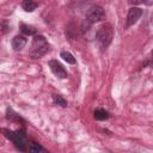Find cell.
Returning <instances> with one entry per match:
<instances>
[{
  "label": "cell",
  "mask_w": 153,
  "mask_h": 153,
  "mask_svg": "<svg viewBox=\"0 0 153 153\" xmlns=\"http://www.w3.org/2000/svg\"><path fill=\"white\" fill-rule=\"evenodd\" d=\"M48 65H49V67H50V71H51V72L54 73V75H56L57 78L65 79V78L68 76V73H67L66 68H65V67L62 66V63L59 62L57 60H50V61L48 62Z\"/></svg>",
  "instance_id": "8992f818"
},
{
  "label": "cell",
  "mask_w": 153,
  "mask_h": 153,
  "mask_svg": "<svg viewBox=\"0 0 153 153\" xmlns=\"http://www.w3.org/2000/svg\"><path fill=\"white\" fill-rule=\"evenodd\" d=\"M44 151L45 149L39 143H37L35 141H32V142L29 143V152H44Z\"/></svg>",
  "instance_id": "5bb4252c"
},
{
  "label": "cell",
  "mask_w": 153,
  "mask_h": 153,
  "mask_svg": "<svg viewBox=\"0 0 153 153\" xmlns=\"http://www.w3.org/2000/svg\"><path fill=\"white\" fill-rule=\"evenodd\" d=\"M6 118H7L8 121H16V122H22V123H24V120H23L17 112H14L11 108H7V109H6Z\"/></svg>",
  "instance_id": "9c48e42d"
},
{
  "label": "cell",
  "mask_w": 153,
  "mask_h": 153,
  "mask_svg": "<svg viewBox=\"0 0 153 153\" xmlns=\"http://www.w3.org/2000/svg\"><path fill=\"white\" fill-rule=\"evenodd\" d=\"M53 102H54V104H56L59 106H62V108L67 106V100L59 94H53Z\"/></svg>",
  "instance_id": "4fadbf2b"
},
{
  "label": "cell",
  "mask_w": 153,
  "mask_h": 153,
  "mask_svg": "<svg viewBox=\"0 0 153 153\" xmlns=\"http://www.w3.org/2000/svg\"><path fill=\"white\" fill-rule=\"evenodd\" d=\"M93 116H94V118L97 121H105V120H108L110 117V114L104 109H97V110H94Z\"/></svg>",
  "instance_id": "8fae6325"
},
{
  "label": "cell",
  "mask_w": 153,
  "mask_h": 153,
  "mask_svg": "<svg viewBox=\"0 0 153 153\" xmlns=\"http://www.w3.org/2000/svg\"><path fill=\"white\" fill-rule=\"evenodd\" d=\"M19 29H20V32L25 36H32V35H36V32H37V30L33 26L27 25V24H20Z\"/></svg>",
  "instance_id": "30bf717a"
},
{
  "label": "cell",
  "mask_w": 153,
  "mask_h": 153,
  "mask_svg": "<svg viewBox=\"0 0 153 153\" xmlns=\"http://www.w3.org/2000/svg\"><path fill=\"white\" fill-rule=\"evenodd\" d=\"M128 2L130 4V5H141V4H143V2H146V0H128Z\"/></svg>",
  "instance_id": "e0dca14e"
},
{
  "label": "cell",
  "mask_w": 153,
  "mask_h": 153,
  "mask_svg": "<svg viewBox=\"0 0 153 153\" xmlns=\"http://www.w3.org/2000/svg\"><path fill=\"white\" fill-rule=\"evenodd\" d=\"M105 17H106V14H105V11L102 6L94 5V6L90 7L88 11L85 14V18H84L82 23H81V31L85 33L86 31L90 30V27L93 24L103 22L105 19Z\"/></svg>",
  "instance_id": "6da1fadb"
},
{
  "label": "cell",
  "mask_w": 153,
  "mask_h": 153,
  "mask_svg": "<svg viewBox=\"0 0 153 153\" xmlns=\"http://www.w3.org/2000/svg\"><path fill=\"white\" fill-rule=\"evenodd\" d=\"M112 38H114V30L110 24L105 23L98 27V30L96 32V39L98 42L100 50H103V51L106 50V48L112 42Z\"/></svg>",
  "instance_id": "277c9868"
},
{
  "label": "cell",
  "mask_w": 153,
  "mask_h": 153,
  "mask_svg": "<svg viewBox=\"0 0 153 153\" xmlns=\"http://www.w3.org/2000/svg\"><path fill=\"white\" fill-rule=\"evenodd\" d=\"M7 31H10V25L7 24L6 20H2L1 22V35H5Z\"/></svg>",
  "instance_id": "2e32d148"
},
{
  "label": "cell",
  "mask_w": 153,
  "mask_h": 153,
  "mask_svg": "<svg viewBox=\"0 0 153 153\" xmlns=\"http://www.w3.org/2000/svg\"><path fill=\"white\" fill-rule=\"evenodd\" d=\"M142 13H143V11H142L141 8L135 7V6L130 7V8L128 10V13H127L126 29H128V27H130L131 25H134V24L140 19V17L142 16Z\"/></svg>",
  "instance_id": "5b68a950"
},
{
  "label": "cell",
  "mask_w": 153,
  "mask_h": 153,
  "mask_svg": "<svg viewBox=\"0 0 153 153\" xmlns=\"http://www.w3.org/2000/svg\"><path fill=\"white\" fill-rule=\"evenodd\" d=\"M50 49V45L47 41V38L42 35H35L32 42H31V47L29 50V56L32 60H37L43 57Z\"/></svg>",
  "instance_id": "7a4b0ae2"
},
{
  "label": "cell",
  "mask_w": 153,
  "mask_h": 153,
  "mask_svg": "<svg viewBox=\"0 0 153 153\" xmlns=\"http://www.w3.org/2000/svg\"><path fill=\"white\" fill-rule=\"evenodd\" d=\"M38 7V4L35 0H23L22 1V8L25 12H33Z\"/></svg>",
  "instance_id": "ba28073f"
},
{
  "label": "cell",
  "mask_w": 153,
  "mask_h": 153,
  "mask_svg": "<svg viewBox=\"0 0 153 153\" xmlns=\"http://www.w3.org/2000/svg\"><path fill=\"white\" fill-rule=\"evenodd\" d=\"M60 56H61L67 63H69V65H74V63L76 62V61H75V57H74L69 51H61Z\"/></svg>",
  "instance_id": "7c38bea8"
},
{
  "label": "cell",
  "mask_w": 153,
  "mask_h": 153,
  "mask_svg": "<svg viewBox=\"0 0 153 153\" xmlns=\"http://www.w3.org/2000/svg\"><path fill=\"white\" fill-rule=\"evenodd\" d=\"M26 43H27V38L25 35H17L12 38V48L16 51L23 50V48L26 45Z\"/></svg>",
  "instance_id": "52a82bcc"
},
{
  "label": "cell",
  "mask_w": 153,
  "mask_h": 153,
  "mask_svg": "<svg viewBox=\"0 0 153 153\" xmlns=\"http://www.w3.org/2000/svg\"><path fill=\"white\" fill-rule=\"evenodd\" d=\"M142 66L143 67H146V66H148V67H151V68H153V49H152V51L149 53V55L147 56V59H146V61L142 63Z\"/></svg>",
  "instance_id": "9a60e30c"
},
{
  "label": "cell",
  "mask_w": 153,
  "mask_h": 153,
  "mask_svg": "<svg viewBox=\"0 0 153 153\" xmlns=\"http://www.w3.org/2000/svg\"><path fill=\"white\" fill-rule=\"evenodd\" d=\"M2 133L5 137L11 140L13 145L16 146L17 149L22 152L29 151V142L26 139V134L24 129H18V130H10V129H2Z\"/></svg>",
  "instance_id": "3957f363"
},
{
  "label": "cell",
  "mask_w": 153,
  "mask_h": 153,
  "mask_svg": "<svg viewBox=\"0 0 153 153\" xmlns=\"http://www.w3.org/2000/svg\"><path fill=\"white\" fill-rule=\"evenodd\" d=\"M85 1H88V0H85Z\"/></svg>",
  "instance_id": "ac0fdd59"
}]
</instances>
